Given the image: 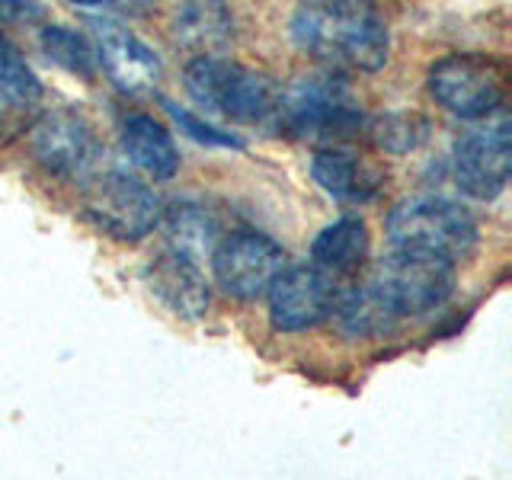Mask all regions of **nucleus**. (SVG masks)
<instances>
[{"instance_id": "nucleus-1", "label": "nucleus", "mask_w": 512, "mask_h": 480, "mask_svg": "<svg viewBox=\"0 0 512 480\" xmlns=\"http://www.w3.org/2000/svg\"><path fill=\"white\" fill-rule=\"evenodd\" d=\"M292 39L330 71L375 74L391 55V32L378 0H301Z\"/></svg>"}, {"instance_id": "nucleus-2", "label": "nucleus", "mask_w": 512, "mask_h": 480, "mask_svg": "<svg viewBox=\"0 0 512 480\" xmlns=\"http://www.w3.org/2000/svg\"><path fill=\"white\" fill-rule=\"evenodd\" d=\"M186 90L196 106L237 125H269L279 119L282 87L276 80L218 55H196L189 61Z\"/></svg>"}, {"instance_id": "nucleus-3", "label": "nucleus", "mask_w": 512, "mask_h": 480, "mask_svg": "<svg viewBox=\"0 0 512 480\" xmlns=\"http://www.w3.org/2000/svg\"><path fill=\"white\" fill-rule=\"evenodd\" d=\"M388 240L397 250H416L458 263L477 250L480 231L461 202L445 196H413L391 208Z\"/></svg>"}, {"instance_id": "nucleus-4", "label": "nucleus", "mask_w": 512, "mask_h": 480, "mask_svg": "<svg viewBox=\"0 0 512 480\" xmlns=\"http://www.w3.org/2000/svg\"><path fill=\"white\" fill-rule=\"evenodd\" d=\"M362 109L352 103L349 87L336 74L304 77L292 90H282L276 125L288 135L320 144H343L362 132Z\"/></svg>"}, {"instance_id": "nucleus-5", "label": "nucleus", "mask_w": 512, "mask_h": 480, "mask_svg": "<svg viewBox=\"0 0 512 480\" xmlns=\"http://www.w3.org/2000/svg\"><path fill=\"white\" fill-rule=\"evenodd\" d=\"M368 285L397 320L400 317H423L442 308L452 298L458 285L455 263L442 256L416 253V250H391L375 263Z\"/></svg>"}, {"instance_id": "nucleus-6", "label": "nucleus", "mask_w": 512, "mask_h": 480, "mask_svg": "<svg viewBox=\"0 0 512 480\" xmlns=\"http://www.w3.org/2000/svg\"><path fill=\"white\" fill-rule=\"evenodd\" d=\"M429 93L458 119H484L500 112L509 93V71L493 55H448L429 68Z\"/></svg>"}, {"instance_id": "nucleus-7", "label": "nucleus", "mask_w": 512, "mask_h": 480, "mask_svg": "<svg viewBox=\"0 0 512 480\" xmlns=\"http://www.w3.org/2000/svg\"><path fill=\"white\" fill-rule=\"evenodd\" d=\"M160 212H164V205H160L157 192L138 176L119 170L96 176L84 196L87 221L122 244H135V240L148 237L160 224Z\"/></svg>"}, {"instance_id": "nucleus-8", "label": "nucleus", "mask_w": 512, "mask_h": 480, "mask_svg": "<svg viewBox=\"0 0 512 480\" xmlns=\"http://www.w3.org/2000/svg\"><path fill=\"white\" fill-rule=\"evenodd\" d=\"M452 170L464 196L480 202H493L503 196L512 170V128L506 112L484 116L477 128L458 138Z\"/></svg>"}, {"instance_id": "nucleus-9", "label": "nucleus", "mask_w": 512, "mask_h": 480, "mask_svg": "<svg viewBox=\"0 0 512 480\" xmlns=\"http://www.w3.org/2000/svg\"><path fill=\"white\" fill-rule=\"evenodd\" d=\"M285 269V253L272 237L260 231L224 234L212 250V272L224 295L237 301H256Z\"/></svg>"}, {"instance_id": "nucleus-10", "label": "nucleus", "mask_w": 512, "mask_h": 480, "mask_svg": "<svg viewBox=\"0 0 512 480\" xmlns=\"http://www.w3.org/2000/svg\"><path fill=\"white\" fill-rule=\"evenodd\" d=\"M32 154L39 167L61 180H77L100 160V138L93 125L74 109H55L32 128Z\"/></svg>"}, {"instance_id": "nucleus-11", "label": "nucleus", "mask_w": 512, "mask_h": 480, "mask_svg": "<svg viewBox=\"0 0 512 480\" xmlns=\"http://www.w3.org/2000/svg\"><path fill=\"white\" fill-rule=\"evenodd\" d=\"M269 320L282 333H301L324 324L333 308L336 285L330 272L320 266H292L282 269L269 285Z\"/></svg>"}, {"instance_id": "nucleus-12", "label": "nucleus", "mask_w": 512, "mask_h": 480, "mask_svg": "<svg viewBox=\"0 0 512 480\" xmlns=\"http://www.w3.org/2000/svg\"><path fill=\"white\" fill-rule=\"evenodd\" d=\"M93 48L103 74L128 96H144L160 84V58L132 29L116 20H93Z\"/></svg>"}, {"instance_id": "nucleus-13", "label": "nucleus", "mask_w": 512, "mask_h": 480, "mask_svg": "<svg viewBox=\"0 0 512 480\" xmlns=\"http://www.w3.org/2000/svg\"><path fill=\"white\" fill-rule=\"evenodd\" d=\"M144 279H148L154 298L183 320L205 317L208 304H212V292H208V282L199 272V263L176 250L157 253Z\"/></svg>"}, {"instance_id": "nucleus-14", "label": "nucleus", "mask_w": 512, "mask_h": 480, "mask_svg": "<svg viewBox=\"0 0 512 480\" xmlns=\"http://www.w3.org/2000/svg\"><path fill=\"white\" fill-rule=\"evenodd\" d=\"M311 176L336 202H368L381 189V173L375 167H368L352 151L333 148V144L314 154Z\"/></svg>"}, {"instance_id": "nucleus-15", "label": "nucleus", "mask_w": 512, "mask_h": 480, "mask_svg": "<svg viewBox=\"0 0 512 480\" xmlns=\"http://www.w3.org/2000/svg\"><path fill=\"white\" fill-rule=\"evenodd\" d=\"M173 32L183 48L196 55H218L234 36L228 0H180L173 13Z\"/></svg>"}, {"instance_id": "nucleus-16", "label": "nucleus", "mask_w": 512, "mask_h": 480, "mask_svg": "<svg viewBox=\"0 0 512 480\" xmlns=\"http://www.w3.org/2000/svg\"><path fill=\"white\" fill-rule=\"evenodd\" d=\"M122 151L154 180H173L180 170V151L170 132L144 112H132L122 119Z\"/></svg>"}, {"instance_id": "nucleus-17", "label": "nucleus", "mask_w": 512, "mask_h": 480, "mask_svg": "<svg viewBox=\"0 0 512 480\" xmlns=\"http://www.w3.org/2000/svg\"><path fill=\"white\" fill-rule=\"evenodd\" d=\"M368 256V228L356 215H343L314 237L311 263L333 276L356 272Z\"/></svg>"}, {"instance_id": "nucleus-18", "label": "nucleus", "mask_w": 512, "mask_h": 480, "mask_svg": "<svg viewBox=\"0 0 512 480\" xmlns=\"http://www.w3.org/2000/svg\"><path fill=\"white\" fill-rule=\"evenodd\" d=\"M160 221H164L170 250L183 253L196 263L199 256H212L215 244L221 240V224L202 202H173L167 212H160Z\"/></svg>"}, {"instance_id": "nucleus-19", "label": "nucleus", "mask_w": 512, "mask_h": 480, "mask_svg": "<svg viewBox=\"0 0 512 480\" xmlns=\"http://www.w3.org/2000/svg\"><path fill=\"white\" fill-rule=\"evenodd\" d=\"M330 314L336 317V327H340L346 336H381L394 327V314L384 308L381 298L375 295L372 285H352V288H343V292L333 295V308Z\"/></svg>"}, {"instance_id": "nucleus-20", "label": "nucleus", "mask_w": 512, "mask_h": 480, "mask_svg": "<svg viewBox=\"0 0 512 480\" xmlns=\"http://www.w3.org/2000/svg\"><path fill=\"white\" fill-rule=\"evenodd\" d=\"M42 100V84L26 58L0 36V112H29Z\"/></svg>"}, {"instance_id": "nucleus-21", "label": "nucleus", "mask_w": 512, "mask_h": 480, "mask_svg": "<svg viewBox=\"0 0 512 480\" xmlns=\"http://www.w3.org/2000/svg\"><path fill=\"white\" fill-rule=\"evenodd\" d=\"M42 52L48 61H55L61 71H68L80 80H93L100 64H96V48L77 32L64 26H48L42 29Z\"/></svg>"}, {"instance_id": "nucleus-22", "label": "nucleus", "mask_w": 512, "mask_h": 480, "mask_svg": "<svg viewBox=\"0 0 512 480\" xmlns=\"http://www.w3.org/2000/svg\"><path fill=\"white\" fill-rule=\"evenodd\" d=\"M372 135L388 151H413L426 138L423 116H381L372 125Z\"/></svg>"}, {"instance_id": "nucleus-23", "label": "nucleus", "mask_w": 512, "mask_h": 480, "mask_svg": "<svg viewBox=\"0 0 512 480\" xmlns=\"http://www.w3.org/2000/svg\"><path fill=\"white\" fill-rule=\"evenodd\" d=\"M167 109H170V116L176 119V125H180L192 141L205 144V148H240V138L237 135L224 132V128H218V125H212L208 119L196 116V112L180 109V106H173V103H167Z\"/></svg>"}, {"instance_id": "nucleus-24", "label": "nucleus", "mask_w": 512, "mask_h": 480, "mask_svg": "<svg viewBox=\"0 0 512 480\" xmlns=\"http://www.w3.org/2000/svg\"><path fill=\"white\" fill-rule=\"evenodd\" d=\"M42 16L36 0H0V26H26Z\"/></svg>"}, {"instance_id": "nucleus-25", "label": "nucleus", "mask_w": 512, "mask_h": 480, "mask_svg": "<svg viewBox=\"0 0 512 480\" xmlns=\"http://www.w3.org/2000/svg\"><path fill=\"white\" fill-rule=\"evenodd\" d=\"M68 4H74V7H103L106 0H68Z\"/></svg>"}]
</instances>
